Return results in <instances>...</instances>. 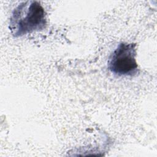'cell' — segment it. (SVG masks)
I'll use <instances>...</instances> for the list:
<instances>
[{"instance_id": "cell-1", "label": "cell", "mask_w": 157, "mask_h": 157, "mask_svg": "<svg viewBox=\"0 0 157 157\" xmlns=\"http://www.w3.org/2000/svg\"><path fill=\"white\" fill-rule=\"evenodd\" d=\"M47 25L46 13L39 2L25 1L13 10L10 21V29L15 37H20L40 31Z\"/></svg>"}, {"instance_id": "cell-2", "label": "cell", "mask_w": 157, "mask_h": 157, "mask_svg": "<svg viewBox=\"0 0 157 157\" xmlns=\"http://www.w3.org/2000/svg\"><path fill=\"white\" fill-rule=\"evenodd\" d=\"M136 44L120 43L113 52L108 63L110 71L118 75H132L137 71Z\"/></svg>"}]
</instances>
